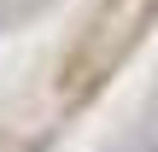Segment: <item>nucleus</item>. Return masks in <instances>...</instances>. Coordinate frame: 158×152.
<instances>
[{
	"mask_svg": "<svg viewBox=\"0 0 158 152\" xmlns=\"http://www.w3.org/2000/svg\"><path fill=\"white\" fill-rule=\"evenodd\" d=\"M141 152H158V141H147V146H141Z\"/></svg>",
	"mask_w": 158,
	"mask_h": 152,
	"instance_id": "1",
	"label": "nucleus"
}]
</instances>
